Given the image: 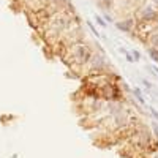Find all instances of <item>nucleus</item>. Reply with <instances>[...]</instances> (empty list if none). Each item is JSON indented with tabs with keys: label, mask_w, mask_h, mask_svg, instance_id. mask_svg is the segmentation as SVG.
I'll use <instances>...</instances> for the list:
<instances>
[{
	"label": "nucleus",
	"mask_w": 158,
	"mask_h": 158,
	"mask_svg": "<svg viewBox=\"0 0 158 158\" xmlns=\"http://www.w3.org/2000/svg\"><path fill=\"white\" fill-rule=\"evenodd\" d=\"M79 73L82 76H89V74H100V73H112V70L108 63L106 56L103 54V51L98 49L92 52L90 59L87 60V63L81 68Z\"/></svg>",
	"instance_id": "obj_1"
},
{
	"label": "nucleus",
	"mask_w": 158,
	"mask_h": 158,
	"mask_svg": "<svg viewBox=\"0 0 158 158\" xmlns=\"http://www.w3.org/2000/svg\"><path fill=\"white\" fill-rule=\"evenodd\" d=\"M135 21L138 24H158V8L152 3H142L135 13Z\"/></svg>",
	"instance_id": "obj_2"
},
{
	"label": "nucleus",
	"mask_w": 158,
	"mask_h": 158,
	"mask_svg": "<svg viewBox=\"0 0 158 158\" xmlns=\"http://www.w3.org/2000/svg\"><path fill=\"white\" fill-rule=\"evenodd\" d=\"M100 98L104 101H120L123 100V92L120 81H111L103 89H100Z\"/></svg>",
	"instance_id": "obj_3"
},
{
	"label": "nucleus",
	"mask_w": 158,
	"mask_h": 158,
	"mask_svg": "<svg viewBox=\"0 0 158 158\" xmlns=\"http://www.w3.org/2000/svg\"><path fill=\"white\" fill-rule=\"evenodd\" d=\"M117 29H120L122 32H127V33L133 32V30L136 29V21H135V18H133V19L118 21V22H117Z\"/></svg>",
	"instance_id": "obj_4"
},
{
	"label": "nucleus",
	"mask_w": 158,
	"mask_h": 158,
	"mask_svg": "<svg viewBox=\"0 0 158 158\" xmlns=\"http://www.w3.org/2000/svg\"><path fill=\"white\" fill-rule=\"evenodd\" d=\"M144 41H146V44H149V48H153L158 51V29L149 32L146 38H144Z\"/></svg>",
	"instance_id": "obj_5"
},
{
	"label": "nucleus",
	"mask_w": 158,
	"mask_h": 158,
	"mask_svg": "<svg viewBox=\"0 0 158 158\" xmlns=\"http://www.w3.org/2000/svg\"><path fill=\"white\" fill-rule=\"evenodd\" d=\"M147 52H149V56L153 62H158V51L153 49V48H147Z\"/></svg>",
	"instance_id": "obj_6"
},
{
	"label": "nucleus",
	"mask_w": 158,
	"mask_h": 158,
	"mask_svg": "<svg viewBox=\"0 0 158 158\" xmlns=\"http://www.w3.org/2000/svg\"><path fill=\"white\" fill-rule=\"evenodd\" d=\"M133 94L136 95V100H138L139 103H144V98H142V94H141V90H139V89H135V90H133Z\"/></svg>",
	"instance_id": "obj_7"
},
{
	"label": "nucleus",
	"mask_w": 158,
	"mask_h": 158,
	"mask_svg": "<svg viewBox=\"0 0 158 158\" xmlns=\"http://www.w3.org/2000/svg\"><path fill=\"white\" fill-rule=\"evenodd\" d=\"M131 56H133L135 62H138V60L141 59V56H139V52H138V51H133V52H131Z\"/></svg>",
	"instance_id": "obj_8"
},
{
	"label": "nucleus",
	"mask_w": 158,
	"mask_h": 158,
	"mask_svg": "<svg viewBox=\"0 0 158 158\" xmlns=\"http://www.w3.org/2000/svg\"><path fill=\"white\" fill-rule=\"evenodd\" d=\"M150 112L153 114V117H155V118H156V120H158V112H156V111H155L153 108H150Z\"/></svg>",
	"instance_id": "obj_9"
},
{
	"label": "nucleus",
	"mask_w": 158,
	"mask_h": 158,
	"mask_svg": "<svg viewBox=\"0 0 158 158\" xmlns=\"http://www.w3.org/2000/svg\"><path fill=\"white\" fill-rule=\"evenodd\" d=\"M149 2H150L152 5H155V6L158 8V0H149Z\"/></svg>",
	"instance_id": "obj_10"
},
{
	"label": "nucleus",
	"mask_w": 158,
	"mask_h": 158,
	"mask_svg": "<svg viewBox=\"0 0 158 158\" xmlns=\"http://www.w3.org/2000/svg\"><path fill=\"white\" fill-rule=\"evenodd\" d=\"M97 21H98V24H100V25H104V22H103V19H101V18H97Z\"/></svg>",
	"instance_id": "obj_11"
},
{
	"label": "nucleus",
	"mask_w": 158,
	"mask_h": 158,
	"mask_svg": "<svg viewBox=\"0 0 158 158\" xmlns=\"http://www.w3.org/2000/svg\"><path fill=\"white\" fill-rule=\"evenodd\" d=\"M144 85H146L147 89H150V87H152V85H150V82H147V81H144Z\"/></svg>",
	"instance_id": "obj_12"
},
{
	"label": "nucleus",
	"mask_w": 158,
	"mask_h": 158,
	"mask_svg": "<svg viewBox=\"0 0 158 158\" xmlns=\"http://www.w3.org/2000/svg\"><path fill=\"white\" fill-rule=\"evenodd\" d=\"M152 158H158V150H155V152H153V155H152Z\"/></svg>",
	"instance_id": "obj_13"
},
{
	"label": "nucleus",
	"mask_w": 158,
	"mask_h": 158,
	"mask_svg": "<svg viewBox=\"0 0 158 158\" xmlns=\"http://www.w3.org/2000/svg\"><path fill=\"white\" fill-rule=\"evenodd\" d=\"M156 73H158V70H156Z\"/></svg>",
	"instance_id": "obj_14"
}]
</instances>
